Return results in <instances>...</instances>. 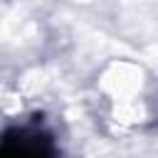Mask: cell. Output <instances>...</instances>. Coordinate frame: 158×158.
Masks as SVG:
<instances>
[{
	"instance_id": "obj_1",
	"label": "cell",
	"mask_w": 158,
	"mask_h": 158,
	"mask_svg": "<svg viewBox=\"0 0 158 158\" xmlns=\"http://www.w3.org/2000/svg\"><path fill=\"white\" fill-rule=\"evenodd\" d=\"M0 158H57V143L42 123H22L5 131Z\"/></svg>"
}]
</instances>
